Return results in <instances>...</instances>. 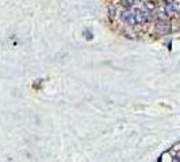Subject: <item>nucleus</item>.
<instances>
[{
	"label": "nucleus",
	"instance_id": "f257e3e1",
	"mask_svg": "<svg viewBox=\"0 0 180 162\" xmlns=\"http://www.w3.org/2000/svg\"><path fill=\"white\" fill-rule=\"evenodd\" d=\"M156 162H180V143L172 146L168 151L161 154Z\"/></svg>",
	"mask_w": 180,
	"mask_h": 162
}]
</instances>
